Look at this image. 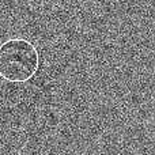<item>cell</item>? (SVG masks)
<instances>
[{"instance_id": "cell-1", "label": "cell", "mask_w": 155, "mask_h": 155, "mask_svg": "<svg viewBox=\"0 0 155 155\" xmlns=\"http://www.w3.org/2000/svg\"><path fill=\"white\" fill-rule=\"evenodd\" d=\"M40 53L33 42L22 37L8 38L0 45V78L11 83H25L35 76Z\"/></svg>"}]
</instances>
